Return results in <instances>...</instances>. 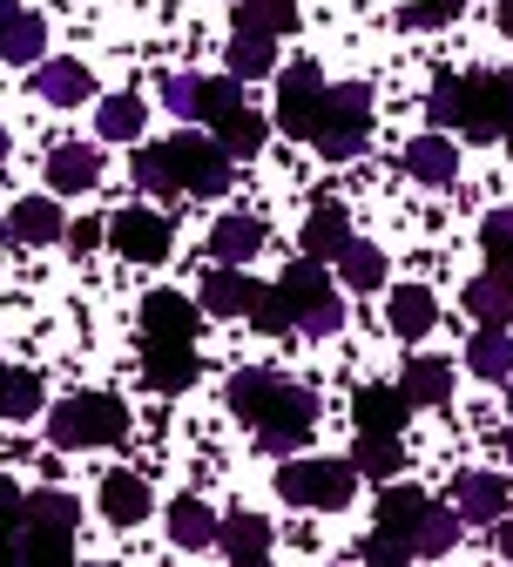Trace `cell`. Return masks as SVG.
<instances>
[{
  "label": "cell",
  "instance_id": "obj_37",
  "mask_svg": "<svg viewBox=\"0 0 513 567\" xmlns=\"http://www.w3.org/2000/svg\"><path fill=\"white\" fill-rule=\"evenodd\" d=\"M41 412V379L34 372H0V419H34Z\"/></svg>",
  "mask_w": 513,
  "mask_h": 567
},
{
  "label": "cell",
  "instance_id": "obj_31",
  "mask_svg": "<svg viewBox=\"0 0 513 567\" xmlns=\"http://www.w3.org/2000/svg\"><path fill=\"white\" fill-rule=\"evenodd\" d=\"M466 311H473L480 324H506V318H513V284H506L500 270L473 277V284H466Z\"/></svg>",
  "mask_w": 513,
  "mask_h": 567
},
{
  "label": "cell",
  "instance_id": "obj_12",
  "mask_svg": "<svg viewBox=\"0 0 513 567\" xmlns=\"http://www.w3.org/2000/svg\"><path fill=\"white\" fill-rule=\"evenodd\" d=\"M196 344H170V338H142V379H150L156 392H183L196 385Z\"/></svg>",
  "mask_w": 513,
  "mask_h": 567
},
{
  "label": "cell",
  "instance_id": "obj_11",
  "mask_svg": "<svg viewBox=\"0 0 513 567\" xmlns=\"http://www.w3.org/2000/svg\"><path fill=\"white\" fill-rule=\"evenodd\" d=\"M109 244L129 264H163L170 257V224L156 217V209H115V217H109Z\"/></svg>",
  "mask_w": 513,
  "mask_h": 567
},
{
  "label": "cell",
  "instance_id": "obj_26",
  "mask_svg": "<svg viewBox=\"0 0 513 567\" xmlns=\"http://www.w3.org/2000/svg\"><path fill=\"white\" fill-rule=\"evenodd\" d=\"M216 534H224V527H216V514L196 501V493H183V501L170 507V540H176V547L196 554V547H216Z\"/></svg>",
  "mask_w": 513,
  "mask_h": 567
},
{
  "label": "cell",
  "instance_id": "obj_2",
  "mask_svg": "<svg viewBox=\"0 0 513 567\" xmlns=\"http://www.w3.org/2000/svg\"><path fill=\"white\" fill-rule=\"evenodd\" d=\"M425 507H432L425 493L386 480L379 527H372V540H365V560H372V567H399V560H412V554H419V520H425Z\"/></svg>",
  "mask_w": 513,
  "mask_h": 567
},
{
  "label": "cell",
  "instance_id": "obj_41",
  "mask_svg": "<svg viewBox=\"0 0 513 567\" xmlns=\"http://www.w3.org/2000/svg\"><path fill=\"white\" fill-rule=\"evenodd\" d=\"M21 520H28V493H14V480L0 473V560L21 547Z\"/></svg>",
  "mask_w": 513,
  "mask_h": 567
},
{
  "label": "cell",
  "instance_id": "obj_49",
  "mask_svg": "<svg viewBox=\"0 0 513 567\" xmlns=\"http://www.w3.org/2000/svg\"><path fill=\"white\" fill-rule=\"evenodd\" d=\"M493 540H500V554H506V560H513V507H506V514H500V520H493Z\"/></svg>",
  "mask_w": 513,
  "mask_h": 567
},
{
  "label": "cell",
  "instance_id": "obj_43",
  "mask_svg": "<svg viewBox=\"0 0 513 567\" xmlns=\"http://www.w3.org/2000/svg\"><path fill=\"white\" fill-rule=\"evenodd\" d=\"M163 102H170V115L203 122V75H170L163 82Z\"/></svg>",
  "mask_w": 513,
  "mask_h": 567
},
{
  "label": "cell",
  "instance_id": "obj_48",
  "mask_svg": "<svg viewBox=\"0 0 513 567\" xmlns=\"http://www.w3.org/2000/svg\"><path fill=\"white\" fill-rule=\"evenodd\" d=\"M102 237H109V224H95V217H82L75 230H68V250H75V257H89V250H95Z\"/></svg>",
  "mask_w": 513,
  "mask_h": 567
},
{
  "label": "cell",
  "instance_id": "obj_8",
  "mask_svg": "<svg viewBox=\"0 0 513 567\" xmlns=\"http://www.w3.org/2000/svg\"><path fill=\"white\" fill-rule=\"evenodd\" d=\"M311 425H318V399H311L305 385H284V379H277L270 405L257 412V446H264V453H298V446L311 440Z\"/></svg>",
  "mask_w": 513,
  "mask_h": 567
},
{
  "label": "cell",
  "instance_id": "obj_38",
  "mask_svg": "<svg viewBox=\"0 0 513 567\" xmlns=\"http://www.w3.org/2000/svg\"><path fill=\"white\" fill-rule=\"evenodd\" d=\"M95 128H102L109 142H135V135H142V95H109L102 115H95Z\"/></svg>",
  "mask_w": 513,
  "mask_h": 567
},
{
  "label": "cell",
  "instance_id": "obj_15",
  "mask_svg": "<svg viewBox=\"0 0 513 567\" xmlns=\"http://www.w3.org/2000/svg\"><path fill=\"white\" fill-rule=\"evenodd\" d=\"M257 291H264V284H250L237 264H216V270L203 277V311H209V318H250Z\"/></svg>",
  "mask_w": 513,
  "mask_h": 567
},
{
  "label": "cell",
  "instance_id": "obj_42",
  "mask_svg": "<svg viewBox=\"0 0 513 567\" xmlns=\"http://www.w3.org/2000/svg\"><path fill=\"white\" fill-rule=\"evenodd\" d=\"M135 183L150 189V196H176L183 189L176 169H170V156H163V142H156V150H135Z\"/></svg>",
  "mask_w": 513,
  "mask_h": 567
},
{
  "label": "cell",
  "instance_id": "obj_14",
  "mask_svg": "<svg viewBox=\"0 0 513 567\" xmlns=\"http://www.w3.org/2000/svg\"><path fill=\"white\" fill-rule=\"evenodd\" d=\"M453 507H460L473 527H493V520L513 507V493H506L500 473H460V480H453Z\"/></svg>",
  "mask_w": 513,
  "mask_h": 567
},
{
  "label": "cell",
  "instance_id": "obj_45",
  "mask_svg": "<svg viewBox=\"0 0 513 567\" xmlns=\"http://www.w3.org/2000/svg\"><path fill=\"white\" fill-rule=\"evenodd\" d=\"M425 115H432V128H460V75L432 89V102H425Z\"/></svg>",
  "mask_w": 513,
  "mask_h": 567
},
{
  "label": "cell",
  "instance_id": "obj_33",
  "mask_svg": "<svg viewBox=\"0 0 513 567\" xmlns=\"http://www.w3.org/2000/svg\"><path fill=\"white\" fill-rule=\"evenodd\" d=\"M351 466H358L365 480H392V473L406 466V446H399V433H365V440H358V453H351Z\"/></svg>",
  "mask_w": 513,
  "mask_h": 567
},
{
  "label": "cell",
  "instance_id": "obj_54",
  "mask_svg": "<svg viewBox=\"0 0 513 567\" xmlns=\"http://www.w3.org/2000/svg\"><path fill=\"white\" fill-rule=\"evenodd\" d=\"M506 460H513V440H506Z\"/></svg>",
  "mask_w": 513,
  "mask_h": 567
},
{
  "label": "cell",
  "instance_id": "obj_24",
  "mask_svg": "<svg viewBox=\"0 0 513 567\" xmlns=\"http://www.w3.org/2000/svg\"><path fill=\"white\" fill-rule=\"evenodd\" d=\"M345 244H351V224H345V209H338V203H318L311 217H305V257L331 264Z\"/></svg>",
  "mask_w": 513,
  "mask_h": 567
},
{
  "label": "cell",
  "instance_id": "obj_55",
  "mask_svg": "<svg viewBox=\"0 0 513 567\" xmlns=\"http://www.w3.org/2000/svg\"><path fill=\"white\" fill-rule=\"evenodd\" d=\"M0 372H8V365H0Z\"/></svg>",
  "mask_w": 513,
  "mask_h": 567
},
{
  "label": "cell",
  "instance_id": "obj_35",
  "mask_svg": "<svg viewBox=\"0 0 513 567\" xmlns=\"http://www.w3.org/2000/svg\"><path fill=\"white\" fill-rule=\"evenodd\" d=\"M237 28H250V34H290V28H298V0H237Z\"/></svg>",
  "mask_w": 513,
  "mask_h": 567
},
{
  "label": "cell",
  "instance_id": "obj_46",
  "mask_svg": "<svg viewBox=\"0 0 513 567\" xmlns=\"http://www.w3.org/2000/svg\"><path fill=\"white\" fill-rule=\"evenodd\" d=\"M244 102V82L230 75V82H203V122H216V115H230Z\"/></svg>",
  "mask_w": 513,
  "mask_h": 567
},
{
  "label": "cell",
  "instance_id": "obj_53",
  "mask_svg": "<svg viewBox=\"0 0 513 567\" xmlns=\"http://www.w3.org/2000/svg\"><path fill=\"white\" fill-rule=\"evenodd\" d=\"M0 244H8V224H0Z\"/></svg>",
  "mask_w": 513,
  "mask_h": 567
},
{
  "label": "cell",
  "instance_id": "obj_28",
  "mask_svg": "<svg viewBox=\"0 0 513 567\" xmlns=\"http://www.w3.org/2000/svg\"><path fill=\"white\" fill-rule=\"evenodd\" d=\"M466 365L480 379H513V338H506V324H480V338L466 344Z\"/></svg>",
  "mask_w": 513,
  "mask_h": 567
},
{
  "label": "cell",
  "instance_id": "obj_6",
  "mask_svg": "<svg viewBox=\"0 0 513 567\" xmlns=\"http://www.w3.org/2000/svg\"><path fill=\"white\" fill-rule=\"evenodd\" d=\"M14 554H28V560H68L75 554V501L54 493V486L28 493V520H21V547Z\"/></svg>",
  "mask_w": 513,
  "mask_h": 567
},
{
  "label": "cell",
  "instance_id": "obj_52",
  "mask_svg": "<svg viewBox=\"0 0 513 567\" xmlns=\"http://www.w3.org/2000/svg\"><path fill=\"white\" fill-rule=\"evenodd\" d=\"M0 156H8V128H0Z\"/></svg>",
  "mask_w": 513,
  "mask_h": 567
},
{
  "label": "cell",
  "instance_id": "obj_5",
  "mask_svg": "<svg viewBox=\"0 0 513 567\" xmlns=\"http://www.w3.org/2000/svg\"><path fill=\"white\" fill-rule=\"evenodd\" d=\"M277 291H284L290 318H298V331H311V338H331V331L345 324V311H338V291H331V277H325V264H318V257L290 264V270L277 277Z\"/></svg>",
  "mask_w": 513,
  "mask_h": 567
},
{
  "label": "cell",
  "instance_id": "obj_16",
  "mask_svg": "<svg viewBox=\"0 0 513 567\" xmlns=\"http://www.w3.org/2000/svg\"><path fill=\"white\" fill-rule=\"evenodd\" d=\"M95 176H102V150H95V142H61V150L48 156V189H61V196L95 189Z\"/></svg>",
  "mask_w": 513,
  "mask_h": 567
},
{
  "label": "cell",
  "instance_id": "obj_27",
  "mask_svg": "<svg viewBox=\"0 0 513 567\" xmlns=\"http://www.w3.org/2000/svg\"><path fill=\"white\" fill-rule=\"evenodd\" d=\"M399 392H406L412 405H447V399H453V372H447V359H412L406 379H399Z\"/></svg>",
  "mask_w": 513,
  "mask_h": 567
},
{
  "label": "cell",
  "instance_id": "obj_13",
  "mask_svg": "<svg viewBox=\"0 0 513 567\" xmlns=\"http://www.w3.org/2000/svg\"><path fill=\"white\" fill-rule=\"evenodd\" d=\"M196 305L176 291H150L142 298V338H170V344H196Z\"/></svg>",
  "mask_w": 513,
  "mask_h": 567
},
{
  "label": "cell",
  "instance_id": "obj_19",
  "mask_svg": "<svg viewBox=\"0 0 513 567\" xmlns=\"http://www.w3.org/2000/svg\"><path fill=\"white\" fill-rule=\"evenodd\" d=\"M406 169L419 176V183H432V189H447L453 176H460V150L447 135H419L412 150H406Z\"/></svg>",
  "mask_w": 513,
  "mask_h": 567
},
{
  "label": "cell",
  "instance_id": "obj_25",
  "mask_svg": "<svg viewBox=\"0 0 513 567\" xmlns=\"http://www.w3.org/2000/svg\"><path fill=\"white\" fill-rule=\"evenodd\" d=\"M386 318H392L399 338H425L439 324V305H432V291H419V284H399L392 305H386Z\"/></svg>",
  "mask_w": 513,
  "mask_h": 567
},
{
  "label": "cell",
  "instance_id": "obj_40",
  "mask_svg": "<svg viewBox=\"0 0 513 567\" xmlns=\"http://www.w3.org/2000/svg\"><path fill=\"white\" fill-rule=\"evenodd\" d=\"M480 250L493 257V270L513 284V209H493V217L480 224Z\"/></svg>",
  "mask_w": 513,
  "mask_h": 567
},
{
  "label": "cell",
  "instance_id": "obj_39",
  "mask_svg": "<svg viewBox=\"0 0 513 567\" xmlns=\"http://www.w3.org/2000/svg\"><path fill=\"white\" fill-rule=\"evenodd\" d=\"M270 392H277V372H237L230 379V412L257 425V412L270 405Z\"/></svg>",
  "mask_w": 513,
  "mask_h": 567
},
{
  "label": "cell",
  "instance_id": "obj_36",
  "mask_svg": "<svg viewBox=\"0 0 513 567\" xmlns=\"http://www.w3.org/2000/svg\"><path fill=\"white\" fill-rule=\"evenodd\" d=\"M460 527H466L460 507H425V520H419V554H453V547H460Z\"/></svg>",
  "mask_w": 513,
  "mask_h": 567
},
{
  "label": "cell",
  "instance_id": "obj_47",
  "mask_svg": "<svg viewBox=\"0 0 513 567\" xmlns=\"http://www.w3.org/2000/svg\"><path fill=\"white\" fill-rule=\"evenodd\" d=\"M460 8L466 0H419V8H406V28H447Z\"/></svg>",
  "mask_w": 513,
  "mask_h": 567
},
{
  "label": "cell",
  "instance_id": "obj_21",
  "mask_svg": "<svg viewBox=\"0 0 513 567\" xmlns=\"http://www.w3.org/2000/svg\"><path fill=\"white\" fill-rule=\"evenodd\" d=\"M216 547H224L230 560H244V567H257V560L270 554V520H264V514H230L224 534H216Z\"/></svg>",
  "mask_w": 513,
  "mask_h": 567
},
{
  "label": "cell",
  "instance_id": "obj_32",
  "mask_svg": "<svg viewBox=\"0 0 513 567\" xmlns=\"http://www.w3.org/2000/svg\"><path fill=\"white\" fill-rule=\"evenodd\" d=\"M277 34H250V28H237V41H230V75L237 82H264L270 68H277V48H270Z\"/></svg>",
  "mask_w": 513,
  "mask_h": 567
},
{
  "label": "cell",
  "instance_id": "obj_17",
  "mask_svg": "<svg viewBox=\"0 0 513 567\" xmlns=\"http://www.w3.org/2000/svg\"><path fill=\"white\" fill-rule=\"evenodd\" d=\"M34 95L54 102V109H75V102L95 95V75H89L82 61H41V68H34Z\"/></svg>",
  "mask_w": 513,
  "mask_h": 567
},
{
  "label": "cell",
  "instance_id": "obj_20",
  "mask_svg": "<svg viewBox=\"0 0 513 567\" xmlns=\"http://www.w3.org/2000/svg\"><path fill=\"white\" fill-rule=\"evenodd\" d=\"M351 412H358V433H399L406 412H412V399H406V392H392V385H365Z\"/></svg>",
  "mask_w": 513,
  "mask_h": 567
},
{
  "label": "cell",
  "instance_id": "obj_22",
  "mask_svg": "<svg viewBox=\"0 0 513 567\" xmlns=\"http://www.w3.org/2000/svg\"><path fill=\"white\" fill-rule=\"evenodd\" d=\"M257 250H264V224L257 217H224L209 230V257L216 264H250Z\"/></svg>",
  "mask_w": 513,
  "mask_h": 567
},
{
  "label": "cell",
  "instance_id": "obj_1",
  "mask_svg": "<svg viewBox=\"0 0 513 567\" xmlns=\"http://www.w3.org/2000/svg\"><path fill=\"white\" fill-rule=\"evenodd\" d=\"M122 433H129V412L109 392H75V399H61L48 412V440L54 446H115Z\"/></svg>",
  "mask_w": 513,
  "mask_h": 567
},
{
  "label": "cell",
  "instance_id": "obj_9",
  "mask_svg": "<svg viewBox=\"0 0 513 567\" xmlns=\"http://www.w3.org/2000/svg\"><path fill=\"white\" fill-rule=\"evenodd\" d=\"M163 156H170V169H176V183L189 189V196H224L230 189V150L216 135H176V142H163Z\"/></svg>",
  "mask_w": 513,
  "mask_h": 567
},
{
  "label": "cell",
  "instance_id": "obj_4",
  "mask_svg": "<svg viewBox=\"0 0 513 567\" xmlns=\"http://www.w3.org/2000/svg\"><path fill=\"white\" fill-rule=\"evenodd\" d=\"M460 128L493 142L513 135V68H480V75H460Z\"/></svg>",
  "mask_w": 513,
  "mask_h": 567
},
{
  "label": "cell",
  "instance_id": "obj_10",
  "mask_svg": "<svg viewBox=\"0 0 513 567\" xmlns=\"http://www.w3.org/2000/svg\"><path fill=\"white\" fill-rule=\"evenodd\" d=\"M325 102H331V89H325V75H318L311 61L284 68V82H277V122H284V135H318Z\"/></svg>",
  "mask_w": 513,
  "mask_h": 567
},
{
  "label": "cell",
  "instance_id": "obj_3",
  "mask_svg": "<svg viewBox=\"0 0 513 567\" xmlns=\"http://www.w3.org/2000/svg\"><path fill=\"white\" fill-rule=\"evenodd\" d=\"M365 135H372V89L365 82H338L331 89V102H325V122H318V156H331V163H351L358 150H365Z\"/></svg>",
  "mask_w": 513,
  "mask_h": 567
},
{
  "label": "cell",
  "instance_id": "obj_29",
  "mask_svg": "<svg viewBox=\"0 0 513 567\" xmlns=\"http://www.w3.org/2000/svg\"><path fill=\"white\" fill-rule=\"evenodd\" d=\"M41 48H48V21L41 14H8L0 21V61H41Z\"/></svg>",
  "mask_w": 513,
  "mask_h": 567
},
{
  "label": "cell",
  "instance_id": "obj_7",
  "mask_svg": "<svg viewBox=\"0 0 513 567\" xmlns=\"http://www.w3.org/2000/svg\"><path fill=\"white\" fill-rule=\"evenodd\" d=\"M358 486L351 460H284L277 466V493L290 507H345Z\"/></svg>",
  "mask_w": 513,
  "mask_h": 567
},
{
  "label": "cell",
  "instance_id": "obj_51",
  "mask_svg": "<svg viewBox=\"0 0 513 567\" xmlns=\"http://www.w3.org/2000/svg\"><path fill=\"white\" fill-rule=\"evenodd\" d=\"M8 14H21V0H0V21H8Z\"/></svg>",
  "mask_w": 513,
  "mask_h": 567
},
{
  "label": "cell",
  "instance_id": "obj_34",
  "mask_svg": "<svg viewBox=\"0 0 513 567\" xmlns=\"http://www.w3.org/2000/svg\"><path fill=\"white\" fill-rule=\"evenodd\" d=\"M331 264H338V277L351 284V291H379V284H386V257H379L372 244H358V237H351Z\"/></svg>",
  "mask_w": 513,
  "mask_h": 567
},
{
  "label": "cell",
  "instance_id": "obj_50",
  "mask_svg": "<svg viewBox=\"0 0 513 567\" xmlns=\"http://www.w3.org/2000/svg\"><path fill=\"white\" fill-rule=\"evenodd\" d=\"M500 34H513V0H500Z\"/></svg>",
  "mask_w": 513,
  "mask_h": 567
},
{
  "label": "cell",
  "instance_id": "obj_18",
  "mask_svg": "<svg viewBox=\"0 0 513 567\" xmlns=\"http://www.w3.org/2000/svg\"><path fill=\"white\" fill-rule=\"evenodd\" d=\"M8 237H14V244H61V237H68V217L54 209V196H28V203H14Z\"/></svg>",
  "mask_w": 513,
  "mask_h": 567
},
{
  "label": "cell",
  "instance_id": "obj_23",
  "mask_svg": "<svg viewBox=\"0 0 513 567\" xmlns=\"http://www.w3.org/2000/svg\"><path fill=\"white\" fill-rule=\"evenodd\" d=\"M102 514H109V527H135L142 514H150V486H142L135 473H109L102 480Z\"/></svg>",
  "mask_w": 513,
  "mask_h": 567
},
{
  "label": "cell",
  "instance_id": "obj_30",
  "mask_svg": "<svg viewBox=\"0 0 513 567\" xmlns=\"http://www.w3.org/2000/svg\"><path fill=\"white\" fill-rule=\"evenodd\" d=\"M209 128H216V142H224L230 156H257V150H264V135H270V128H264V115H257V109H244V102H237L230 115H216Z\"/></svg>",
  "mask_w": 513,
  "mask_h": 567
},
{
  "label": "cell",
  "instance_id": "obj_44",
  "mask_svg": "<svg viewBox=\"0 0 513 567\" xmlns=\"http://www.w3.org/2000/svg\"><path fill=\"white\" fill-rule=\"evenodd\" d=\"M250 324H257V331H290V324H298L277 284H270V291H257V305H250Z\"/></svg>",
  "mask_w": 513,
  "mask_h": 567
}]
</instances>
